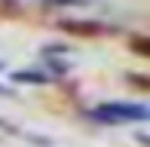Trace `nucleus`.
Masks as SVG:
<instances>
[{
    "instance_id": "1",
    "label": "nucleus",
    "mask_w": 150,
    "mask_h": 147,
    "mask_svg": "<svg viewBox=\"0 0 150 147\" xmlns=\"http://www.w3.org/2000/svg\"><path fill=\"white\" fill-rule=\"evenodd\" d=\"M147 104H135V101H107V104H98L92 110L95 119L101 123H141L147 119Z\"/></svg>"
}]
</instances>
